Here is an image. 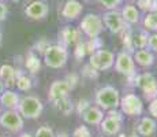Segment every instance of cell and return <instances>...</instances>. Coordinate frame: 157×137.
Instances as JSON below:
<instances>
[{
  "instance_id": "cell-1",
  "label": "cell",
  "mask_w": 157,
  "mask_h": 137,
  "mask_svg": "<svg viewBox=\"0 0 157 137\" xmlns=\"http://www.w3.org/2000/svg\"><path fill=\"white\" fill-rule=\"evenodd\" d=\"M68 60V51L64 45H48L44 51V62L51 69H62Z\"/></svg>"
},
{
  "instance_id": "cell-2",
  "label": "cell",
  "mask_w": 157,
  "mask_h": 137,
  "mask_svg": "<svg viewBox=\"0 0 157 137\" xmlns=\"http://www.w3.org/2000/svg\"><path fill=\"white\" fill-rule=\"evenodd\" d=\"M44 110V104L38 97L36 96H23L22 99L19 100V104H18L17 111L21 114L22 118H26V119H36L38 118L41 114H43Z\"/></svg>"
},
{
  "instance_id": "cell-3",
  "label": "cell",
  "mask_w": 157,
  "mask_h": 137,
  "mask_svg": "<svg viewBox=\"0 0 157 137\" xmlns=\"http://www.w3.org/2000/svg\"><path fill=\"white\" fill-rule=\"evenodd\" d=\"M120 103V95L116 88L107 85L96 92V104L102 110H115Z\"/></svg>"
},
{
  "instance_id": "cell-4",
  "label": "cell",
  "mask_w": 157,
  "mask_h": 137,
  "mask_svg": "<svg viewBox=\"0 0 157 137\" xmlns=\"http://www.w3.org/2000/svg\"><path fill=\"white\" fill-rule=\"evenodd\" d=\"M104 29L101 17L97 14H86L81 21V30L89 38H96L101 34Z\"/></svg>"
},
{
  "instance_id": "cell-5",
  "label": "cell",
  "mask_w": 157,
  "mask_h": 137,
  "mask_svg": "<svg viewBox=\"0 0 157 137\" xmlns=\"http://www.w3.org/2000/svg\"><path fill=\"white\" fill-rule=\"evenodd\" d=\"M90 67L97 70V71H104V70H108L113 66L115 63V55L111 52V51L107 50H97L94 52H92L90 55Z\"/></svg>"
},
{
  "instance_id": "cell-6",
  "label": "cell",
  "mask_w": 157,
  "mask_h": 137,
  "mask_svg": "<svg viewBox=\"0 0 157 137\" xmlns=\"http://www.w3.org/2000/svg\"><path fill=\"white\" fill-rule=\"evenodd\" d=\"M0 125L11 133H19L23 129V118L17 110H6L0 114Z\"/></svg>"
},
{
  "instance_id": "cell-7",
  "label": "cell",
  "mask_w": 157,
  "mask_h": 137,
  "mask_svg": "<svg viewBox=\"0 0 157 137\" xmlns=\"http://www.w3.org/2000/svg\"><path fill=\"white\" fill-rule=\"evenodd\" d=\"M119 106H120V108H122V111L124 112L126 115H130V117L141 115L144 111L142 100L137 95H134V93H128V95H126L124 97H122Z\"/></svg>"
},
{
  "instance_id": "cell-8",
  "label": "cell",
  "mask_w": 157,
  "mask_h": 137,
  "mask_svg": "<svg viewBox=\"0 0 157 137\" xmlns=\"http://www.w3.org/2000/svg\"><path fill=\"white\" fill-rule=\"evenodd\" d=\"M101 19H102V23L107 26V29L111 33L117 34V33H122L126 29V22L123 21L120 13H117L116 10H109L107 13H104Z\"/></svg>"
},
{
  "instance_id": "cell-9",
  "label": "cell",
  "mask_w": 157,
  "mask_h": 137,
  "mask_svg": "<svg viewBox=\"0 0 157 137\" xmlns=\"http://www.w3.org/2000/svg\"><path fill=\"white\" fill-rule=\"evenodd\" d=\"M115 70L119 74H123L126 77H132L135 75V62L132 56L128 52H120L117 54L116 60H115Z\"/></svg>"
},
{
  "instance_id": "cell-10",
  "label": "cell",
  "mask_w": 157,
  "mask_h": 137,
  "mask_svg": "<svg viewBox=\"0 0 157 137\" xmlns=\"http://www.w3.org/2000/svg\"><path fill=\"white\" fill-rule=\"evenodd\" d=\"M101 126V132L107 136H115L116 133H119L120 126H122V117L119 112L109 110L108 117L102 118V121L100 122Z\"/></svg>"
},
{
  "instance_id": "cell-11",
  "label": "cell",
  "mask_w": 157,
  "mask_h": 137,
  "mask_svg": "<svg viewBox=\"0 0 157 137\" xmlns=\"http://www.w3.org/2000/svg\"><path fill=\"white\" fill-rule=\"evenodd\" d=\"M49 13V7L43 0H33L30 2L25 8V14L29 19L33 21H41Z\"/></svg>"
},
{
  "instance_id": "cell-12",
  "label": "cell",
  "mask_w": 157,
  "mask_h": 137,
  "mask_svg": "<svg viewBox=\"0 0 157 137\" xmlns=\"http://www.w3.org/2000/svg\"><path fill=\"white\" fill-rule=\"evenodd\" d=\"M137 85L142 89L146 99L152 100L157 97V81L152 74H142L137 77Z\"/></svg>"
},
{
  "instance_id": "cell-13",
  "label": "cell",
  "mask_w": 157,
  "mask_h": 137,
  "mask_svg": "<svg viewBox=\"0 0 157 137\" xmlns=\"http://www.w3.org/2000/svg\"><path fill=\"white\" fill-rule=\"evenodd\" d=\"M83 6L78 0H67L62 8V17L67 21H75L82 14Z\"/></svg>"
},
{
  "instance_id": "cell-14",
  "label": "cell",
  "mask_w": 157,
  "mask_h": 137,
  "mask_svg": "<svg viewBox=\"0 0 157 137\" xmlns=\"http://www.w3.org/2000/svg\"><path fill=\"white\" fill-rule=\"evenodd\" d=\"M70 87H68V84L66 81H55L52 82V85H51L49 88V93H48V99L51 100V102H55V100H59L62 99V97H66L68 96V92H70Z\"/></svg>"
},
{
  "instance_id": "cell-15",
  "label": "cell",
  "mask_w": 157,
  "mask_h": 137,
  "mask_svg": "<svg viewBox=\"0 0 157 137\" xmlns=\"http://www.w3.org/2000/svg\"><path fill=\"white\" fill-rule=\"evenodd\" d=\"M18 70H15L14 66L11 65H2L0 66V80L4 82V87L7 89L15 87V81H17Z\"/></svg>"
},
{
  "instance_id": "cell-16",
  "label": "cell",
  "mask_w": 157,
  "mask_h": 137,
  "mask_svg": "<svg viewBox=\"0 0 157 137\" xmlns=\"http://www.w3.org/2000/svg\"><path fill=\"white\" fill-rule=\"evenodd\" d=\"M19 100V95L17 92H14L13 89H4L3 93L0 95V104H2V107L7 110H17Z\"/></svg>"
},
{
  "instance_id": "cell-17",
  "label": "cell",
  "mask_w": 157,
  "mask_h": 137,
  "mask_svg": "<svg viewBox=\"0 0 157 137\" xmlns=\"http://www.w3.org/2000/svg\"><path fill=\"white\" fill-rule=\"evenodd\" d=\"M59 37L62 38V41L66 45H72V44H78L81 38V33L78 29L71 26H66L62 32L59 33Z\"/></svg>"
},
{
  "instance_id": "cell-18",
  "label": "cell",
  "mask_w": 157,
  "mask_h": 137,
  "mask_svg": "<svg viewBox=\"0 0 157 137\" xmlns=\"http://www.w3.org/2000/svg\"><path fill=\"white\" fill-rule=\"evenodd\" d=\"M82 118L86 123L89 125H100V122L104 118V114H102L101 108L98 107H87L85 111L82 112Z\"/></svg>"
},
{
  "instance_id": "cell-19",
  "label": "cell",
  "mask_w": 157,
  "mask_h": 137,
  "mask_svg": "<svg viewBox=\"0 0 157 137\" xmlns=\"http://www.w3.org/2000/svg\"><path fill=\"white\" fill-rule=\"evenodd\" d=\"M132 59L142 67H150L155 63V56L149 50H138Z\"/></svg>"
},
{
  "instance_id": "cell-20",
  "label": "cell",
  "mask_w": 157,
  "mask_h": 137,
  "mask_svg": "<svg viewBox=\"0 0 157 137\" xmlns=\"http://www.w3.org/2000/svg\"><path fill=\"white\" fill-rule=\"evenodd\" d=\"M120 15H122L123 21L127 23H138L140 22V11H138L137 7H134L132 4L124 6Z\"/></svg>"
},
{
  "instance_id": "cell-21",
  "label": "cell",
  "mask_w": 157,
  "mask_h": 137,
  "mask_svg": "<svg viewBox=\"0 0 157 137\" xmlns=\"http://www.w3.org/2000/svg\"><path fill=\"white\" fill-rule=\"evenodd\" d=\"M156 132V122L149 117H145L141 119V122L138 123V133L141 136L149 137Z\"/></svg>"
},
{
  "instance_id": "cell-22",
  "label": "cell",
  "mask_w": 157,
  "mask_h": 137,
  "mask_svg": "<svg viewBox=\"0 0 157 137\" xmlns=\"http://www.w3.org/2000/svg\"><path fill=\"white\" fill-rule=\"evenodd\" d=\"M25 65H26V69H28L29 71L32 73V74H36V73H38V71H40V69H41V62H40L38 56L34 52L28 54Z\"/></svg>"
},
{
  "instance_id": "cell-23",
  "label": "cell",
  "mask_w": 157,
  "mask_h": 137,
  "mask_svg": "<svg viewBox=\"0 0 157 137\" xmlns=\"http://www.w3.org/2000/svg\"><path fill=\"white\" fill-rule=\"evenodd\" d=\"M32 85H33L32 84V78H30L28 74L18 71L17 81H15V87H17L18 89L22 91V92H26V91H29L30 88H32Z\"/></svg>"
},
{
  "instance_id": "cell-24",
  "label": "cell",
  "mask_w": 157,
  "mask_h": 137,
  "mask_svg": "<svg viewBox=\"0 0 157 137\" xmlns=\"http://www.w3.org/2000/svg\"><path fill=\"white\" fill-rule=\"evenodd\" d=\"M53 106L64 115H70L72 111V104H71V100L68 99V96L62 97V99H59V100H55Z\"/></svg>"
},
{
  "instance_id": "cell-25",
  "label": "cell",
  "mask_w": 157,
  "mask_h": 137,
  "mask_svg": "<svg viewBox=\"0 0 157 137\" xmlns=\"http://www.w3.org/2000/svg\"><path fill=\"white\" fill-rule=\"evenodd\" d=\"M144 26L149 32L156 33L157 32V13H147L146 17L144 18Z\"/></svg>"
},
{
  "instance_id": "cell-26",
  "label": "cell",
  "mask_w": 157,
  "mask_h": 137,
  "mask_svg": "<svg viewBox=\"0 0 157 137\" xmlns=\"http://www.w3.org/2000/svg\"><path fill=\"white\" fill-rule=\"evenodd\" d=\"M147 45V34L146 33H140V34L132 37V47L138 50H144Z\"/></svg>"
},
{
  "instance_id": "cell-27",
  "label": "cell",
  "mask_w": 157,
  "mask_h": 137,
  "mask_svg": "<svg viewBox=\"0 0 157 137\" xmlns=\"http://www.w3.org/2000/svg\"><path fill=\"white\" fill-rule=\"evenodd\" d=\"M97 2L104 6V8H107L109 11V10H116V7H119L122 4L123 0H97Z\"/></svg>"
},
{
  "instance_id": "cell-28",
  "label": "cell",
  "mask_w": 157,
  "mask_h": 137,
  "mask_svg": "<svg viewBox=\"0 0 157 137\" xmlns=\"http://www.w3.org/2000/svg\"><path fill=\"white\" fill-rule=\"evenodd\" d=\"M34 137H56V136H55V133H53V130L51 129V127L41 126L36 130Z\"/></svg>"
},
{
  "instance_id": "cell-29",
  "label": "cell",
  "mask_w": 157,
  "mask_h": 137,
  "mask_svg": "<svg viewBox=\"0 0 157 137\" xmlns=\"http://www.w3.org/2000/svg\"><path fill=\"white\" fill-rule=\"evenodd\" d=\"M147 47H149L150 51L157 52V33L147 36Z\"/></svg>"
},
{
  "instance_id": "cell-30",
  "label": "cell",
  "mask_w": 157,
  "mask_h": 137,
  "mask_svg": "<svg viewBox=\"0 0 157 137\" xmlns=\"http://www.w3.org/2000/svg\"><path fill=\"white\" fill-rule=\"evenodd\" d=\"M137 6L141 8L142 11H146V13H150L153 6V0H138Z\"/></svg>"
},
{
  "instance_id": "cell-31",
  "label": "cell",
  "mask_w": 157,
  "mask_h": 137,
  "mask_svg": "<svg viewBox=\"0 0 157 137\" xmlns=\"http://www.w3.org/2000/svg\"><path fill=\"white\" fill-rule=\"evenodd\" d=\"M86 54V45L83 44V42H78L77 44V50H75V56L78 58V59H81V58H83Z\"/></svg>"
},
{
  "instance_id": "cell-32",
  "label": "cell",
  "mask_w": 157,
  "mask_h": 137,
  "mask_svg": "<svg viewBox=\"0 0 157 137\" xmlns=\"http://www.w3.org/2000/svg\"><path fill=\"white\" fill-rule=\"evenodd\" d=\"M74 137H90V132L87 130V127L81 126L74 132Z\"/></svg>"
},
{
  "instance_id": "cell-33",
  "label": "cell",
  "mask_w": 157,
  "mask_h": 137,
  "mask_svg": "<svg viewBox=\"0 0 157 137\" xmlns=\"http://www.w3.org/2000/svg\"><path fill=\"white\" fill-rule=\"evenodd\" d=\"M64 81L68 84L70 89H74V88L77 87V84H78V75L77 74H70L67 77V80H64Z\"/></svg>"
},
{
  "instance_id": "cell-34",
  "label": "cell",
  "mask_w": 157,
  "mask_h": 137,
  "mask_svg": "<svg viewBox=\"0 0 157 137\" xmlns=\"http://www.w3.org/2000/svg\"><path fill=\"white\" fill-rule=\"evenodd\" d=\"M7 14H8V7L6 3L0 2V22H3V21L7 18Z\"/></svg>"
},
{
  "instance_id": "cell-35",
  "label": "cell",
  "mask_w": 157,
  "mask_h": 137,
  "mask_svg": "<svg viewBox=\"0 0 157 137\" xmlns=\"http://www.w3.org/2000/svg\"><path fill=\"white\" fill-rule=\"evenodd\" d=\"M149 112L152 117L157 118V97L150 100V104H149Z\"/></svg>"
},
{
  "instance_id": "cell-36",
  "label": "cell",
  "mask_w": 157,
  "mask_h": 137,
  "mask_svg": "<svg viewBox=\"0 0 157 137\" xmlns=\"http://www.w3.org/2000/svg\"><path fill=\"white\" fill-rule=\"evenodd\" d=\"M48 45H49V44H48V41L45 40V38H43V40H40V41L37 42V44H36V50L44 54V51L48 48Z\"/></svg>"
},
{
  "instance_id": "cell-37",
  "label": "cell",
  "mask_w": 157,
  "mask_h": 137,
  "mask_svg": "<svg viewBox=\"0 0 157 137\" xmlns=\"http://www.w3.org/2000/svg\"><path fill=\"white\" fill-rule=\"evenodd\" d=\"M87 108L89 106H87V102L86 100H79V114H82L83 112V108Z\"/></svg>"
},
{
  "instance_id": "cell-38",
  "label": "cell",
  "mask_w": 157,
  "mask_h": 137,
  "mask_svg": "<svg viewBox=\"0 0 157 137\" xmlns=\"http://www.w3.org/2000/svg\"><path fill=\"white\" fill-rule=\"evenodd\" d=\"M152 13H157V0H153V6H152Z\"/></svg>"
},
{
  "instance_id": "cell-39",
  "label": "cell",
  "mask_w": 157,
  "mask_h": 137,
  "mask_svg": "<svg viewBox=\"0 0 157 137\" xmlns=\"http://www.w3.org/2000/svg\"><path fill=\"white\" fill-rule=\"evenodd\" d=\"M6 89V87H4V82H3L2 80H0V95L3 93V91Z\"/></svg>"
},
{
  "instance_id": "cell-40",
  "label": "cell",
  "mask_w": 157,
  "mask_h": 137,
  "mask_svg": "<svg viewBox=\"0 0 157 137\" xmlns=\"http://www.w3.org/2000/svg\"><path fill=\"white\" fill-rule=\"evenodd\" d=\"M18 137H34V136H32L30 133H21Z\"/></svg>"
},
{
  "instance_id": "cell-41",
  "label": "cell",
  "mask_w": 157,
  "mask_h": 137,
  "mask_svg": "<svg viewBox=\"0 0 157 137\" xmlns=\"http://www.w3.org/2000/svg\"><path fill=\"white\" fill-rule=\"evenodd\" d=\"M2 44H3V33L0 30V47H2Z\"/></svg>"
},
{
  "instance_id": "cell-42",
  "label": "cell",
  "mask_w": 157,
  "mask_h": 137,
  "mask_svg": "<svg viewBox=\"0 0 157 137\" xmlns=\"http://www.w3.org/2000/svg\"><path fill=\"white\" fill-rule=\"evenodd\" d=\"M57 137H68V135H67V133H60Z\"/></svg>"
},
{
  "instance_id": "cell-43",
  "label": "cell",
  "mask_w": 157,
  "mask_h": 137,
  "mask_svg": "<svg viewBox=\"0 0 157 137\" xmlns=\"http://www.w3.org/2000/svg\"><path fill=\"white\" fill-rule=\"evenodd\" d=\"M0 114H2V104H0Z\"/></svg>"
},
{
  "instance_id": "cell-44",
  "label": "cell",
  "mask_w": 157,
  "mask_h": 137,
  "mask_svg": "<svg viewBox=\"0 0 157 137\" xmlns=\"http://www.w3.org/2000/svg\"><path fill=\"white\" fill-rule=\"evenodd\" d=\"M4 137H10V136H4Z\"/></svg>"
},
{
  "instance_id": "cell-45",
  "label": "cell",
  "mask_w": 157,
  "mask_h": 137,
  "mask_svg": "<svg viewBox=\"0 0 157 137\" xmlns=\"http://www.w3.org/2000/svg\"><path fill=\"white\" fill-rule=\"evenodd\" d=\"M85 2H87V0H85Z\"/></svg>"
}]
</instances>
